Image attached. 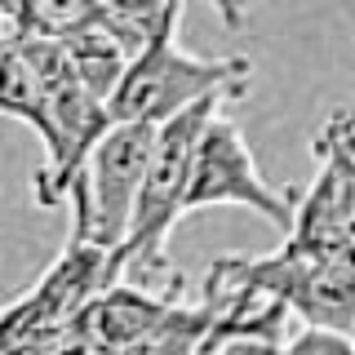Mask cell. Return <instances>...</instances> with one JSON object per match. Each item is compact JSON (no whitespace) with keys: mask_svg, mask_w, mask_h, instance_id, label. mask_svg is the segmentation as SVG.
Instances as JSON below:
<instances>
[{"mask_svg":"<svg viewBox=\"0 0 355 355\" xmlns=\"http://www.w3.org/2000/svg\"><path fill=\"white\" fill-rule=\"evenodd\" d=\"M222 103H240V94H209L155 129V147H151L147 173H142L138 200H133L129 231L120 240V249H111V258H107V284L133 280L164 297H191L187 293V275L169 262V231L182 218L196 138Z\"/></svg>","mask_w":355,"mask_h":355,"instance_id":"1","label":"cell"},{"mask_svg":"<svg viewBox=\"0 0 355 355\" xmlns=\"http://www.w3.org/2000/svg\"><path fill=\"white\" fill-rule=\"evenodd\" d=\"M178 22H182V14L164 18L129 58L107 103L111 125H125V120L164 125L169 116L209 94H249V58H196L178 44Z\"/></svg>","mask_w":355,"mask_h":355,"instance_id":"2","label":"cell"},{"mask_svg":"<svg viewBox=\"0 0 355 355\" xmlns=\"http://www.w3.org/2000/svg\"><path fill=\"white\" fill-rule=\"evenodd\" d=\"M209 271L236 288L280 297L288 315H297L302 324H329L355 338V262L342 253H311L284 240L275 253L258 258L227 253Z\"/></svg>","mask_w":355,"mask_h":355,"instance_id":"3","label":"cell"},{"mask_svg":"<svg viewBox=\"0 0 355 355\" xmlns=\"http://www.w3.org/2000/svg\"><path fill=\"white\" fill-rule=\"evenodd\" d=\"M297 196H302V187L275 191L262 178L258 160H253L249 142L240 133V120L231 116V103H222L196 138L191 178H187V196H182V218L200 214V209H214V205H244L249 214H262L275 231L288 236Z\"/></svg>","mask_w":355,"mask_h":355,"instance_id":"4","label":"cell"},{"mask_svg":"<svg viewBox=\"0 0 355 355\" xmlns=\"http://www.w3.org/2000/svg\"><path fill=\"white\" fill-rule=\"evenodd\" d=\"M155 129L160 125H107V133L89 147L80 178L71 187V236L94 240L103 249H120L133 218V200H138L142 173H147Z\"/></svg>","mask_w":355,"mask_h":355,"instance_id":"5","label":"cell"},{"mask_svg":"<svg viewBox=\"0 0 355 355\" xmlns=\"http://www.w3.org/2000/svg\"><path fill=\"white\" fill-rule=\"evenodd\" d=\"M107 258L111 253L103 244L67 236V249L40 275V284L31 293L14 297L9 306H0V351H44L49 347L53 333L107 284Z\"/></svg>","mask_w":355,"mask_h":355,"instance_id":"6","label":"cell"},{"mask_svg":"<svg viewBox=\"0 0 355 355\" xmlns=\"http://www.w3.org/2000/svg\"><path fill=\"white\" fill-rule=\"evenodd\" d=\"M62 49L67 58H71L76 76H80V85L89 89V98L94 103H111V94H116L120 76H125L129 58L138 49H133V40L125 31L116 27H85V31H71V36H62Z\"/></svg>","mask_w":355,"mask_h":355,"instance_id":"7","label":"cell"},{"mask_svg":"<svg viewBox=\"0 0 355 355\" xmlns=\"http://www.w3.org/2000/svg\"><path fill=\"white\" fill-rule=\"evenodd\" d=\"M18 31H31V36H71V31H85V27H116L133 40V49H142V40L133 36L125 22H116V14L103 5V0H22L18 9Z\"/></svg>","mask_w":355,"mask_h":355,"instance_id":"8","label":"cell"},{"mask_svg":"<svg viewBox=\"0 0 355 355\" xmlns=\"http://www.w3.org/2000/svg\"><path fill=\"white\" fill-rule=\"evenodd\" d=\"M0 116L22 120L31 129H44V107H40V85L36 71H31L27 53L18 44V31H5L0 36Z\"/></svg>","mask_w":355,"mask_h":355,"instance_id":"9","label":"cell"},{"mask_svg":"<svg viewBox=\"0 0 355 355\" xmlns=\"http://www.w3.org/2000/svg\"><path fill=\"white\" fill-rule=\"evenodd\" d=\"M103 5L116 14V22H125L138 40H147L164 18L182 14V0H103Z\"/></svg>","mask_w":355,"mask_h":355,"instance_id":"10","label":"cell"},{"mask_svg":"<svg viewBox=\"0 0 355 355\" xmlns=\"http://www.w3.org/2000/svg\"><path fill=\"white\" fill-rule=\"evenodd\" d=\"M284 351H297V355H306V351H355V338L351 333H342V329H329V324H302L293 333V338H284Z\"/></svg>","mask_w":355,"mask_h":355,"instance_id":"11","label":"cell"},{"mask_svg":"<svg viewBox=\"0 0 355 355\" xmlns=\"http://www.w3.org/2000/svg\"><path fill=\"white\" fill-rule=\"evenodd\" d=\"M347 253L355 262V160H351V205H347Z\"/></svg>","mask_w":355,"mask_h":355,"instance_id":"12","label":"cell"},{"mask_svg":"<svg viewBox=\"0 0 355 355\" xmlns=\"http://www.w3.org/2000/svg\"><path fill=\"white\" fill-rule=\"evenodd\" d=\"M209 5H214L218 14L231 22V27H236V22H240V14H244V0H209Z\"/></svg>","mask_w":355,"mask_h":355,"instance_id":"13","label":"cell"},{"mask_svg":"<svg viewBox=\"0 0 355 355\" xmlns=\"http://www.w3.org/2000/svg\"><path fill=\"white\" fill-rule=\"evenodd\" d=\"M5 31H14V22H9L5 14H0V36H5Z\"/></svg>","mask_w":355,"mask_h":355,"instance_id":"14","label":"cell"}]
</instances>
